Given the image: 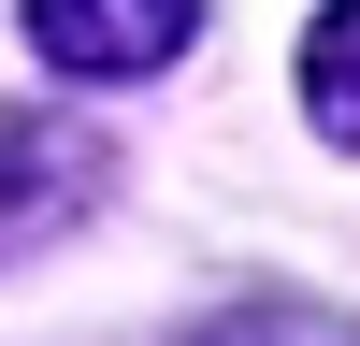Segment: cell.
I'll return each mask as SVG.
<instances>
[{"instance_id": "cell-1", "label": "cell", "mask_w": 360, "mask_h": 346, "mask_svg": "<svg viewBox=\"0 0 360 346\" xmlns=\"http://www.w3.org/2000/svg\"><path fill=\"white\" fill-rule=\"evenodd\" d=\"M188 44H202L188 0H44V15H29V58H44V72H86V86L159 72V58H188Z\"/></svg>"}, {"instance_id": "cell-2", "label": "cell", "mask_w": 360, "mask_h": 346, "mask_svg": "<svg viewBox=\"0 0 360 346\" xmlns=\"http://www.w3.org/2000/svg\"><path fill=\"white\" fill-rule=\"evenodd\" d=\"M86 202H101V144L72 115H0V260L44 245V231H72Z\"/></svg>"}, {"instance_id": "cell-3", "label": "cell", "mask_w": 360, "mask_h": 346, "mask_svg": "<svg viewBox=\"0 0 360 346\" xmlns=\"http://www.w3.org/2000/svg\"><path fill=\"white\" fill-rule=\"evenodd\" d=\"M303 101H317L332 144H360V15H317L303 29Z\"/></svg>"}, {"instance_id": "cell-4", "label": "cell", "mask_w": 360, "mask_h": 346, "mask_svg": "<svg viewBox=\"0 0 360 346\" xmlns=\"http://www.w3.org/2000/svg\"><path fill=\"white\" fill-rule=\"evenodd\" d=\"M188 346H360V332L317 317V303H245V317H217V332H188Z\"/></svg>"}]
</instances>
